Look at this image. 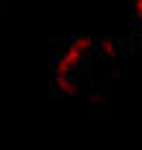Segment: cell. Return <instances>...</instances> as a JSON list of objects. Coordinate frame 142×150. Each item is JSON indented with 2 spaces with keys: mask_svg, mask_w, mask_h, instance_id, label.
Here are the masks:
<instances>
[{
  "mask_svg": "<svg viewBox=\"0 0 142 150\" xmlns=\"http://www.w3.org/2000/svg\"><path fill=\"white\" fill-rule=\"evenodd\" d=\"M132 26H134V44L142 49V0H132Z\"/></svg>",
  "mask_w": 142,
  "mask_h": 150,
  "instance_id": "cell-1",
  "label": "cell"
}]
</instances>
